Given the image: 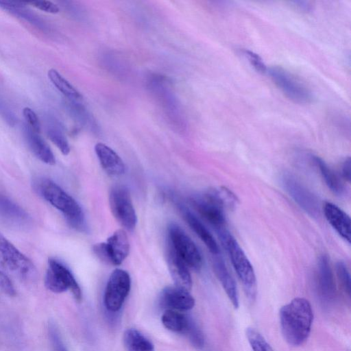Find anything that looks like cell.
Wrapping results in <instances>:
<instances>
[{
	"label": "cell",
	"mask_w": 351,
	"mask_h": 351,
	"mask_svg": "<svg viewBox=\"0 0 351 351\" xmlns=\"http://www.w3.org/2000/svg\"><path fill=\"white\" fill-rule=\"evenodd\" d=\"M313 313L305 298H295L280 311V322L285 341L292 346L302 345L308 338Z\"/></svg>",
	"instance_id": "1"
},
{
	"label": "cell",
	"mask_w": 351,
	"mask_h": 351,
	"mask_svg": "<svg viewBox=\"0 0 351 351\" xmlns=\"http://www.w3.org/2000/svg\"><path fill=\"white\" fill-rule=\"evenodd\" d=\"M35 191L53 207L60 210L74 228H80L84 223V213L78 203L59 185L47 178L34 182Z\"/></svg>",
	"instance_id": "2"
},
{
	"label": "cell",
	"mask_w": 351,
	"mask_h": 351,
	"mask_svg": "<svg viewBox=\"0 0 351 351\" xmlns=\"http://www.w3.org/2000/svg\"><path fill=\"white\" fill-rule=\"evenodd\" d=\"M226 249L232 266L243 285L246 295L254 300L256 295V280L252 264L237 240L225 228L217 232Z\"/></svg>",
	"instance_id": "3"
},
{
	"label": "cell",
	"mask_w": 351,
	"mask_h": 351,
	"mask_svg": "<svg viewBox=\"0 0 351 351\" xmlns=\"http://www.w3.org/2000/svg\"><path fill=\"white\" fill-rule=\"evenodd\" d=\"M0 270L25 282H32L37 275L32 261L0 233Z\"/></svg>",
	"instance_id": "4"
},
{
	"label": "cell",
	"mask_w": 351,
	"mask_h": 351,
	"mask_svg": "<svg viewBox=\"0 0 351 351\" xmlns=\"http://www.w3.org/2000/svg\"><path fill=\"white\" fill-rule=\"evenodd\" d=\"M45 285L47 289L56 293L70 290L77 302L82 300L80 287L71 271L55 258L48 260Z\"/></svg>",
	"instance_id": "5"
},
{
	"label": "cell",
	"mask_w": 351,
	"mask_h": 351,
	"mask_svg": "<svg viewBox=\"0 0 351 351\" xmlns=\"http://www.w3.org/2000/svg\"><path fill=\"white\" fill-rule=\"evenodd\" d=\"M169 246L186 264L189 268L199 270L202 265L201 254L191 238L178 225L171 223L168 228Z\"/></svg>",
	"instance_id": "6"
},
{
	"label": "cell",
	"mask_w": 351,
	"mask_h": 351,
	"mask_svg": "<svg viewBox=\"0 0 351 351\" xmlns=\"http://www.w3.org/2000/svg\"><path fill=\"white\" fill-rule=\"evenodd\" d=\"M109 203L116 220L125 229L133 230L137 223V216L128 189L123 186L113 187L110 193Z\"/></svg>",
	"instance_id": "7"
},
{
	"label": "cell",
	"mask_w": 351,
	"mask_h": 351,
	"mask_svg": "<svg viewBox=\"0 0 351 351\" xmlns=\"http://www.w3.org/2000/svg\"><path fill=\"white\" fill-rule=\"evenodd\" d=\"M267 72L276 86L291 100L298 104H307L312 100L310 90L283 68L272 66Z\"/></svg>",
	"instance_id": "8"
},
{
	"label": "cell",
	"mask_w": 351,
	"mask_h": 351,
	"mask_svg": "<svg viewBox=\"0 0 351 351\" xmlns=\"http://www.w3.org/2000/svg\"><path fill=\"white\" fill-rule=\"evenodd\" d=\"M93 250L101 261L119 265L129 254L130 244L128 236L123 230H117L106 242L95 244Z\"/></svg>",
	"instance_id": "9"
},
{
	"label": "cell",
	"mask_w": 351,
	"mask_h": 351,
	"mask_svg": "<svg viewBox=\"0 0 351 351\" xmlns=\"http://www.w3.org/2000/svg\"><path fill=\"white\" fill-rule=\"evenodd\" d=\"M131 287L129 274L123 269H117L111 274L104 293V304L111 311H118L122 306Z\"/></svg>",
	"instance_id": "10"
},
{
	"label": "cell",
	"mask_w": 351,
	"mask_h": 351,
	"mask_svg": "<svg viewBox=\"0 0 351 351\" xmlns=\"http://www.w3.org/2000/svg\"><path fill=\"white\" fill-rule=\"evenodd\" d=\"M282 182L285 191L306 213L314 217L319 215V202L310 191L289 174L282 176Z\"/></svg>",
	"instance_id": "11"
},
{
	"label": "cell",
	"mask_w": 351,
	"mask_h": 351,
	"mask_svg": "<svg viewBox=\"0 0 351 351\" xmlns=\"http://www.w3.org/2000/svg\"><path fill=\"white\" fill-rule=\"evenodd\" d=\"M191 202L197 213L213 226L217 232L226 228L223 208L219 204L210 191L193 197Z\"/></svg>",
	"instance_id": "12"
},
{
	"label": "cell",
	"mask_w": 351,
	"mask_h": 351,
	"mask_svg": "<svg viewBox=\"0 0 351 351\" xmlns=\"http://www.w3.org/2000/svg\"><path fill=\"white\" fill-rule=\"evenodd\" d=\"M160 304L169 310L186 311L195 305V300L189 291L175 287L165 288L161 293Z\"/></svg>",
	"instance_id": "13"
},
{
	"label": "cell",
	"mask_w": 351,
	"mask_h": 351,
	"mask_svg": "<svg viewBox=\"0 0 351 351\" xmlns=\"http://www.w3.org/2000/svg\"><path fill=\"white\" fill-rule=\"evenodd\" d=\"M323 209L324 215L331 226L350 243L351 234L350 217L343 210L331 202H326Z\"/></svg>",
	"instance_id": "14"
},
{
	"label": "cell",
	"mask_w": 351,
	"mask_h": 351,
	"mask_svg": "<svg viewBox=\"0 0 351 351\" xmlns=\"http://www.w3.org/2000/svg\"><path fill=\"white\" fill-rule=\"evenodd\" d=\"M317 278L318 289L322 298L326 301L333 300L336 293L335 283L326 255L321 256L318 261Z\"/></svg>",
	"instance_id": "15"
},
{
	"label": "cell",
	"mask_w": 351,
	"mask_h": 351,
	"mask_svg": "<svg viewBox=\"0 0 351 351\" xmlns=\"http://www.w3.org/2000/svg\"><path fill=\"white\" fill-rule=\"evenodd\" d=\"M27 2L0 0V8L43 32L49 30L47 23L27 8Z\"/></svg>",
	"instance_id": "16"
},
{
	"label": "cell",
	"mask_w": 351,
	"mask_h": 351,
	"mask_svg": "<svg viewBox=\"0 0 351 351\" xmlns=\"http://www.w3.org/2000/svg\"><path fill=\"white\" fill-rule=\"evenodd\" d=\"M95 151L104 170L110 176H117L125 171V165L120 156L108 145L99 143Z\"/></svg>",
	"instance_id": "17"
},
{
	"label": "cell",
	"mask_w": 351,
	"mask_h": 351,
	"mask_svg": "<svg viewBox=\"0 0 351 351\" xmlns=\"http://www.w3.org/2000/svg\"><path fill=\"white\" fill-rule=\"evenodd\" d=\"M167 261L176 286L189 291L192 287V279L189 267L169 246Z\"/></svg>",
	"instance_id": "18"
},
{
	"label": "cell",
	"mask_w": 351,
	"mask_h": 351,
	"mask_svg": "<svg viewBox=\"0 0 351 351\" xmlns=\"http://www.w3.org/2000/svg\"><path fill=\"white\" fill-rule=\"evenodd\" d=\"M24 135L29 149L40 160L49 165H55L53 153L39 133L26 124L24 127Z\"/></svg>",
	"instance_id": "19"
},
{
	"label": "cell",
	"mask_w": 351,
	"mask_h": 351,
	"mask_svg": "<svg viewBox=\"0 0 351 351\" xmlns=\"http://www.w3.org/2000/svg\"><path fill=\"white\" fill-rule=\"evenodd\" d=\"M183 218L193 231L204 242L209 251L215 255L219 254L217 243L204 225L191 212L182 205L178 206Z\"/></svg>",
	"instance_id": "20"
},
{
	"label": "cell",
	"mask_w": 351,
	"mask_h": 351,
	"mask_svg": "<svg viewBox=\"0 0 351 351\" xmlns=\"http://www.w3.org/2000/svg\"><path fill=\"white\" fill-rule=\"evenodd\" d=\"M213 265L215 273L228 298L233 306L237 308L239 305V294L234 278L230 275L224 262L220 257L214 258Z\"/></svg>",
	"instance_id": "21"
},
{
	"label": "cell",
	"mask_w": 351,
	"mask_h": 351,
	"mask_svg": "<svg viewBox=\"0 0 351 351\" xmlns=\"http://www.w3.org/2000/svg\"><path fill=\"white\" fill-rule=\"evenodd\" d=\"M0 215L15 224L28 221L27 213L6 196L0 193Z\"/></svg>",
	"instance_id": "22"
},
{
	"label": "cell",
	"mask_w": 351,
	"mask_h": 351,
	"mask_svg": "<svg viewBox=\"0 0 351 351\" xmlns=\"http://www.w3.org/2000/svg\"><path fill=\"white\" fill-rule=\"evenodd\" d=\"M47 75L53 86L69 101L76 102L82 101L83 97L81 93L56 69H49Z\"/></svg>",
	"instance_id": "23"
},
{
	"label": "cell",
	"mask_w": 351,
	"mask_h": 351,
	"mask_svg": "<svg viewBox=\"0 0 351 351\" xmlns=\"http://www.w3.org/2000/svg\"><path fill=\"white\" fill-rule=\"evenodd\" d=\"M123 342L128 351H154L153 343L136 329L125 331Z\"/></svg>",
	"instance_id": "24"
},
{
	"label": "cell",
	"mask_w": 351,
	"mask_h": 351,
	"mask_svg": "<svg viewBox=\"0 0 351 351\" xmlns=\"http://www.w3.org/2000/svg\"><path fill=\"white\" fill-rule=\"evenodd\" d=\"M313 159L328 187L334 193L338 195H342L344 192V186L338 176L322 158L315 156Z\"/></svg>",
	"instance_id": "25"
},
{
	"label": "cell",
	"mask_w": 351,
	"mask_h": 351,
	"mask_svg": "<svg viewBox=\"0 0 351 351\" xmlns=\"http://www.w3.org/2000/svg\"><path fill=\"white\" fill-rule=\"evenodd\" d=\"M190 318L188 315L178 311L167 309L162 316V322L168 330L183 334Z\"/></svg>",
	"instance_id": "26"
},
{
	"label": "cell",
	"mask_w": 351,
	"mask_h": 351,
	"mask_svg": "<svg viewBox=\"0 0 351 351\" xmlns=\"http://www.w3.org/2000/svg\"><path fill=\"white\" fill-rule=\"evenodd\" d=\"M47 134L50 141L59 149L63 155H68L69 154L70 146L69 142L58 123L53 122L48 126Z\"/></svg>",
	"instance_id": "27"
},
{
	"label": "cell",
	"mask_w": 351,
	"mask_h": 351,
	"mask_svg": "<svg viewBox=\"0 0 351 351\" xmlns=\"http://www.w3.org/2000/svg\"><path fill=\"white\" fill-rule=\"evenodd\" d=\"M210 193L223 209H232L237 204V196L226 187L213 189L210 191Z\"/></svg>",
	"instance_id": "28"
},
{
	"label": "cell",
	"mask_w": 351,
	"mask_h": 351,
	"mask_svg": "<svg viewBox=\"0 0 351 351\" xmlns=\"http://www.w3.org/2000/svg\"><path fill=\"white\" fill-rule=\"evenodd\" d=\"M246 337L253 351H274L264 337L256 329L247 328Z\"/></svg>",
	"instance_id": "29"
},
{
	"label": "cell",
	"mask_w": 351,
	"mask_h": 351,
	"mask_svg": "<svg viewBox=\"0 0 351 351\" xmlns=\"http://www.w3.org/2000/svg\"><path fill=\"white\" fill-rule=\"evenodd\" d=\"M183 335L187 337L194 347L202 348L204 346V335L200 328L191 318H190L188 326Z\"/></svg>",
	"instance_id": "30"
},
{
	"label": "cell",
	"mask_w": 351,
	"mask_h": 351,
	"mask_svg": "<svg viewBox=\"0 0 351 351\" xmlns=\"http://www.w3.org/2000/svg\"><path fill=\"white\" fill-rule=\"evenodd\" d=\"M239 51L256 71L261 73H265L267 71V66L263 59L257 53L245 49H241Z\"/></svg>",
	"instance_id": "31"
},
{
	"label": "cell",
	"mask_w": 351,
	"mask_h": 351,
	"mask_svg": "<svg viewBox=\"0 0 351 351\" xmlns=\"http://www.w3.org/2000/svg\"><path fill=\"white\" fill-rule=\"evenodd\" d=\"M0 116L10 125L14 126L17 123V118L10 108L6 101L0 94Z\"/></svg>",
	"instance_id": "32"
},
{
	"label": "cell",
	"mask_w": 351,
	"mask_h": 351,
	"mask_svg": "<svg viewBox=\"0 0 351 351\" xmlns=\"http://www.w3.org/2000/svg\"><path fill=\"white\" fill-rule=\"evenodd\" d=\"M337 273L343 288L350 295V277L346 265L343 262L339 261L337 263Z\"/></svg>",
	"instance_id": "33"
},
{
	"label": "cell",
	"mask_w": 351,
	"mask_h": 351,
	"mask_svg": "<svg viewBox=\"0 0 351 351\" xmlns=\"http://www.w3.org/2000/svg\"><path fill=\"white\" fill-rule=\"evenodd\" d=\"M23 117L27 125L35 132L40 133V123L36 112L30 108L25 107L23 110Z\"/></svg>",
	"instance_id": "34"
},
{
	"label": "cell",
	"mask_w": 351,
	"mask_h": 351,
	"mask_svg": "<svg viewBox=\"0 0 351 351\" xmlns=\"http://www.w3.org/2000/svg\"><path fill=\"white\" fill-rule=\"evenodd\" d=\"M49 335L53 351H67L56 326L50 324Z\"/></svg>",
	"instance_id": "35"
},
{
	"label": "cell",
	"mask_w": 351,
	"mask_h": 351,
	"mask_svg": "<svg viewBox=\"0 0 351 351\" xmlns=\"http://www.w3.org/2000/svg\"><path fill=\"white\" fill-rule=\"evenodd\" d=\"M27 4H30L33 7L51 14H56L60 12L59 7L54 3L47 0H38L27 2Z\"/></svg>",
	"instance_id": "36"
},
{
	"label": "cell",
	"mask_w": 351,
	"mask_h": 351,
	"mask_svg": "<svg viewBox=\"0 0 351 351\" xmlns=\"http://www.w3.org/2000/svg\"><path fill=\"white\" fill-rule=\"evenodd\" d=\"M0 291L9 296L16 295V290L11 280L1 270H0Z\"/></svg>",
	"instance_id": "37"
},
{
	"label": "cell",
	"mask_w": 351,
	"mask_h": 351,
	"mask_svg": "<svg viewBox=\"0 0 351 351\" xmlns=\"http://www.w3.org/2000/svg\"><path fill=\"white\" fill-rule=\"evenodd\" d=\"M341 174L343 178L350 182V159H346L342 165Z\"/></svg>",
	"instance_id": "38"
},
{
	"label": "cell",
	"mask_w": 351,
	"mask_h": 351,
	"mask_svg": "<svg viewBox=\"0 0 351 351\" xmlns=\"http://www.w3.org/2000/svg\"><path fill=\"white\" fill-rule=\"evenodd\" d=\"M295 6L299 8L300 10H309L311 6L308 2L306 1H294Z\"/></svg>",
	"instance_id": "39"
}]
</instances>
